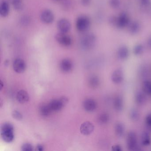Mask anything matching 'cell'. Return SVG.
I'll return each mask as SVG.
<instances>
[{
	"label": "cell",
	"mask_w": 151,
	"mask_h": 151,
	"mask_svg": "<svg viewBox=\"0 0 151 151\" xmlns=\"http://www.w3.org/2000/svg\"><path fill=\"white\" fill-rule=\"evenodd\" d=\"M40 19L44 23L50 24L52 23L54 20V15L51 10L45 9L41 13Z\"/></svg>",
	"instance_id": "cell-7"
},
{
	"label": "cell",
	"mask_w": 151,
	"mask_h": 151,
	"mask_svg": "<svg viewBox=\"0 0 151 151\" xmlns=\"http://www.w3.org/2000/svg\"><path fill=\"white\" fill-rule=\"evenodd\" d=\"M57 26L59 32L62 33H68L71 29L70 22L65 18L60 19L57 23Z\"/></svg>",
	"instance_id": "cell-6"
},
{
	"label": "cell",
	"mask_w": 151,
	"mask_h": 151,
	"mask_svg": "<svg viewBox=\"0 0 151 151\" xmlns=\"http://www.w3.org/2000/svg\"><path fill=\"white\" fill-rule=\"evenodd\" d=\"M114 106L116 111H122L124 108V101L122 97L120 95L116 96L114 100Z\"/></svg>",
	"instance_id": "cell-16"
},
{
	"label": "cell",
	"mask_w": 151,
	"mask_h": 151,
	"mask_svg": "<svg viewBox=\"0 0 151 151\" xmlns=\"http://www.w3.org/2000/svg\"><path fill=\"white\" fill-rule=\"evenodd\" d=\"M129 52L128 47L126 46H122L119 48L117 52L118 58L121 60H125L129 57Z\"/></svg>",
	"instance_id": "cell-17"
},
{
	"label": "cell",
	"mask_w": 151,
	"mask_h": 151,
	"mask_svg": "<svg viewBox=\"0 0 151 151\" xmlns=\"http://www.w3.org/2000/svg\"><path fill=\"white\" fill-rule=\"evenodd\" d=\"M96 38L93 33H87L84 35L80 40V45L84 50L91 49L95 45Z\"/></svg>",
	"instance_id": "cell-2"
},
{
	"label": "cell",
	"mask_w": 151,
	"mask_h": 151,
	"mask_svg": "<svg viewBox=\"0 0 151 151\" xmlns=\"http://www.w3.org/2000/svg\"><path fill=\"white\" fill-rule=\"evenodd\" d=\"M139 30H140V26L137 22H133L130 24L129 27V31L132 34H137L139 32Z\"/></svg>",
	"instance_id": "cell-23"
},
{
	"label": "cell",
	"mask_w": 151,
	"mask_h": 151,
	"mask_svg": "<svg viewBox=\"0 0 151 151\" xmlns=\"http://www.w3.org/2000/svg\"><path fill=\"white\" fill-rule=\"evenodd\" d=\"M25 62L21 59H17L14 61L13 68L14 70L17 73H22L24 72L26 69Z\"/></svg>",
	"instance_id": "cell-9"
},
{
	"label": "cell",
	"mask_w": 151,
	"mask_h": 151,
	"mask_svg": "<svg viewBox=\"0 0 151 151\" xmlns=\"http://www.w3.org/2000/svg\"><path fill=\"white\" fill-rule=\"evenodd\" d=\"M124 131H125V127L123 124L119 122L116 124L115 127V132L117 137H122L124 134Z\"/></svg>",
	"instance_id": "cell-21"
},
{
	"label": "cell",
	"mask_w": 151,
	"mask_h": 151,
	"mask_svg": "<svg viewBox=\"0 0 151 151\" xmlns=\"http://www.w3.org/2000/svg\"><path fill=\"white\" fill-rule=\"evenodd\" d=\"M0 85H1V89H2V88H3V83L1 81V84H0Z\"/></svg>",
	"instance_id": "cell-40"
},
{
	"label": "cell",
	"mask_w": 151,
	"mask_h": 151,
	"mask_svg": "<svg viewBox=\"0 0 151 151\" xmlns=\"http://www.w3.org/2000/svg\"><path fill=\"white\" fill-rule=\"evenodd\" d=\"M97 106L96 101L93 99H87L84 101V108L87 112H93L96 109Z\"/></svg>",
	"instance_id": "cell-11"
},
{
	"label": "cell",
	"mask_w": 151,
	"mask_h": 151,
	"mask_svg": "<svg viewBox=\"0 0 151 151\" xmlns=\"http://www.w3.org/2000/svg\"><path fill=\"white\" fill-rule=\"evenodd\" d=\"M145 122L147 125L151 127V114H148L146 117Z\"/></svg>",
	"instance_id": "cell-33"
},
{
	"label": "cell",
	"mask_w": 151,
	"mask_h": 151,
	"mask_svg": "<svg viewBox=\"0 0 151 151\" xmlns=\"http://www.w3.org/2000/svg\"><path fill=\"white\" fill-rule=\"evenodd\" d=\"M17 99L21 104L26 103L29 99V96L26 91L20 90L17 94Z\"/></svg>",
	"instance_id": "cell-13"
},
{
	"label": "cell",
	"mask_w": 151,
	"mask_h": 151,
	"mask_svg": "<svg viewBox=\"0 0 151 151\" xmlns=\"http://www.w3.org/2000/svg\"><path fill=\"white\" fill-rule=\"evenodd\" d=\"M142 89L145 93L151 95V82L149 81H144L142 85Z\"/></svg>",
	"instance_id": "cell-25"
},
{
	"label": "cell",
	"mask_w": 151,
	"mask_h": 151,
	"mask_svg": "<svg viewBox=\"0 0 151 151\" xmlns=\"http://www.w3.org/2000/svg\"><path fill=\"white\" fill-rule=\"evenodd\" d=\"M56 1H58V0H56Z\"/></svg>",
	"instance_id": "cell-41"
},
{
	"label": "cell",
	"mask_w": 151,
	"mask_h": 151,
	"mask_svg": "<svg viewBox=\"0 0 151 151\" xmlns=\"http://www.w3.org/2000/svg\"><path fill=\"white\" fill-rule=\"evenodd\" d=\"M109 4L111 7L116 9L120 7L121 1L120 0H110Z\"/></svg>",
	"instance_id": "cell-30"
},
{
	"label": "cell",
	"mask_w": 151,
	"mask_h": 151,
	"mask_svg": "<svg viewBox=\"0 0 151 151\" xmlns=\"http://www.w3.org/2000/svg\"><path fill=\"white\" fill-rule=\"evenodd\" d=\"M12 5L14 9L17 11H20L23 8V5L21 0H12Z\"/></svg>",
	"instance_id": "cell-28"
},
{
	"label": "cell",
	"mask_w": 151,
	"mask_h": 151,
	"mask_svg": "<svg viewBox=\"0 0 151 151\" xmlns=\"http://www.w3.org/2000/svg\"><path fill=\"white\" fill-rule=\"evenodd\" d=\"M94 125L91 122H86L80 126V132L84 135H89L94 130Z\"/></svg>",
	"instance_id": "cell-8"
},
{
	"label": "cell",
	"mask_w": 151,
	"mask_h": 151,
	"mask_svg": "<svg viewBox=\"0 0 151 151\" xmlns=\"http://www.w3.org/2000/svg\"><path fill=\"white\" fill-rule=\"evenodd\" d=\"M91 0H81V3L84 6H87L90 5Z\"/></svg>",
	"instance_id": "cell-37"
},
{
	"label": "cell",
	"mask_w": 151,
	"mask_h": 151,
	"mask_svg": "<svg viewBox=\"0 0 151 151\" xmlns=\"http://www.w3.org/2000/svg\"><path fill=\"white\" fill-rule=\"evenodd\" d=\"M124 75L123 70L121 69L116 70L112 73L111 80L115 84H120L123 81Z\"/></svg>",
	"instance_id": "cell-10"
},
{
	"label": "cell",
	"mask_w": 151,
	"mask_h": 151,
	"mask_svg": "<svg viewBox=\"0 0 151 151\" xmlns=\"http://www.w3.org/2000/svg\"><path fill=\"white\" fill-rule=\"evenodd\" d=\"M60 68L64 72H70L72 70L73 67L72 62L68 59L63 60L60 64Z\"/></svg>",
	"instance_id": "cell-14"
},
{
	"label": "cell",
	"mask_w": 151,
	"mask_h": 151,
	"mask_svg": "<svg viewBox=\"0 0 151 151\" xmlns=\"http://www.w3.org/2000/svg\"><path fill=\"white\" fill-rule=\"evenodd\" d=\"M135 101L139 105H142L145 104L146 101V97L144 93L141 92H137L135 94Z\"/></svg>",
	"instance_id": "cell-20"
},
{
	"label": "cell",
	"mask_w": 151,
	"mask_h": 151,
	"mask_svg": "<svg viewBox=\"0 0 151 151\" xmlns=\"http://www.w3.org/2000/svg\"><path fill=\"white\" fill-rule=\"evenodd\" d=\"M1 137L4 141L8 143L12 142L14 139V128L12 124L6 123L1 127Z\"/></svg>",
	"instance_id": "cell-1"
},
{
	"label": "cell",
	"mask_w": 151,
	"mask_h": 151,
	"mask_svg": "<svg viewBox=\"0 0 151 151\" xmlns=\"http://www.w3.org/2000/svg\"><path fill=\"white\" fill-rule=\"evenodd\" d=\"M129 22L128 15L125 13H122L116 19V25L120 28H124L129 24Z\"/></svg>",
	"instance_id": "cell-12"
},
{
	"label": "cell",
	"mask_w": 151,
	"mask_h": 151,
	"mask_svg": "<svg viewBox=\"0 0 151 151\" xmlns=\"http://www.w3.org/2000/svg\"><path fill=\"white\" fill-rule=\"evenodd\" d=\"M91 25L90 18L85 15L78 17L76 22L77 29L80 32H85L88 30Z\"/></svg>",
	"instance_id": "cell-3"
},
{
	"label": "cell",
	"mask_w": 151,
	"mask_h": 151,
	"mask_svg": "<svg viewBox=\"0 0 151 151\" xmlns=\"http://www.w3.org/2000/svg\"><path fill=\"white\" fill-rule=\"evenodd\" d=\"M21 150L22 151H31L33 150V147L29 143H25L22 147Z\"/></svg>",
	"instance_id": "cell-31"
},
{
	"label": "cell",
	"mask_w": 151,
	"mask_h": 151,
	"mask_svg": "<svg viewBox=\"0 0 151 151\" xmlns=\"http://www.w3.org/2000/svg\"><path fill=\"white\" fill-rule=\"evenodd\" d=\"M147 45H148V47L151 48V37H150L147 41Z\"/></svg>",
	"instance_id": "cell-39"
},
{
	"label": "cell",
	"mask_w": 151,
	"mask_h": 151,
	"mask_svg": "<svg viewBox=\"0 0 151 151\" xmlns=\"http://www.w3.org/2000/svg\"><path fill=\"white\" fill-rule=\"evenodd\" d=\"M12 116L14 119L21 121L23 119V116L21 113L17 110H14L12 113Z\"/></svg>",
	"instance_id": "cell-32"
},
{
	"label": "cell",
	"mask_w": 151,
	"mask_h": 151,
	"mask_svg": "<svg viewBox=\"0 0 151 151\" xmlns=\"http://www.w3.org/2000/svg\"><path fill=\"white\" fill-rule=\"evenodd\" d=\"M44 150V147L42 145H38L36 147V150L37 151H43Z\"/></svg>",
	"instance_id": "cell-38"
},
{
	"label": "cell",
	"mask_w": 151,
	"mask_h": 151,
	"mask_svg": "<svg viewBox=\"0 0 151 151\" xmlns=\"http://www.w3.org/2000/svg\"><path fill=\"white\" fill-rule=\"evenodd\" d=\"M144 52V47L141 45H138L134 47L133 53L136 55H140Z\"/></svg>",
	"instance_id": "cell-29"
},
{
	"label": "cell",
	"mask_w": 151,
	"mask_h": 151,
	"mask_svg": "<svg viewBox=\"0 0 151 151\" xmlns=\"http://www.w3.org/2000/svg\"><path fill=\"white\" fill-rule=\"evenodd\" d=\"M52 111H58L62 109L64 105L60 99L52 100L48 104Z\"/></svg>",
	"instance_id": "cell-15"
},
{
	"label": "cell",
	"mask_w": 151,
	"mask_h": 151,
	"mask_svg": "<svg viewBox=\"0 0 151 151\" xmlns=\"http://www.w3.org/2000/svg\"><path fill=\"white\" fill-rule=\"evenodd\" d=\"M141 4L145 7H148L151 4V0H140Z\"/></svg>",
	"instance_id": "cell-35"
},
{
	"label": "cell",
	"mask_w": 151,
	"mask_h": 151,
	"mask_svg": "<svg viewBox=\"0 0 151 151\" xmlns=\"http://www.w3.org/2000/svg\"><path fill=\"white\" fill-rule=\"evenodd\" d=\"M52 112L48 105H44L40 108V113L41 115L44 116H49Z\"/></svg>",
	"instance_id": "cell-26"
},
{
	"label": "cell",
	"mask_w": 151,
	"mask_h": 151,
	"mask_svg": "<svg viewBox=\"0 0 151 151\" xmlns=\"http://www.w3.org/2000/svg\"><path fill=\"white\" fill-rule=\"evenodd\" d=\"M127 147L130 151L136 150L137 147V139L136 133L132 131L130 132L127 134L126 138Z\"/></svg>",
	"instance_id": "cell-5"
},
{
	"label": "cell",
	"mask_w": 151,
	"mask_h": 151,
	"mask_svg": "<svg viewBox=\"0 0 151 151\" xmlns=\"http://www.w3.org/2000/svg\"><path fill=\"white\" fill-rule=\"evenodd\" d=\"M60 99V100L61 101L64 106L68 103V98L67 97H64H64H61Z\"/></svg>",
	"instance_id": "cell-36"
},
{
	"label": "cell",
	"mask_w": 151,
	"mask_h": 151,
	"mask_svg": "<svg viewBox=\"0 0 151 151\" xmlns=\"http://www.w3.org/2000/svg\"><path fill=\"white\" fill-rule=\"evenodd\" d=\"M9 12V7L6 1H2L0 6V15L2 17H6Z\"/></svg>",
	"instance_id": "cell-18"
},
{
	"label": "cell",
	"mask_w": 151,
	"mask_h": 151,
	"mask_svg": "<svg viewBox=\"0 0 151 151\" xmlns=\"http://www.w3.org/2000/svg\"><path fill=\"white\" fill-rule=\"evenodd\" d=\"M141 144L144 146H147L151 144V140L150 135L148 132H144L141 137Z\"/></svg>",
	"instance_id": "cell-22"
},
{
	"label": "cell",
	"mask_w": 151,
	"mask_h": 151,
	"mask_svg": "<svg viewBox=\"0 0 151 151\" xmlns=\"http://www.w3.org/2000/svg\"><path fill=\"white\" fill-rule=\"evenodd\" d=\"M139 114L137 109L135 108H132L131 109L129 112L130 118L134 122L137 121L139 118Z\"/></svg>",
	"instance_id": "cell-27"
},
{
	"label": "cell",
	"mask_w": 151,
	"mask_h": 151,
	"mask_svg": "<svg viewBox=\"0 0 151 151\" xmlns=\"http://www.w3.org/2000/svg\"><path fill=\"white\" fill-rule=\"evenodd\" d=\"M110 116L107 113H103L100 115L98 118V122L101 124H105L109 122Z\"/></svg>",
	"instance_id": "cell-24"
},
{
	"label": "cell",
	"mask_w": 151,
	"mask_h": 151,
	"mask_svg": "<svg viewBox=\"0 0 151 151\" xmlns=\"http://www.w3.org/2000/svg\"><path fill=\"white\" fill-rule=\"evenodd\" d=\"M112 150L113 151H122V147L119 145H115L112 147Z\"/></svg>",
	"instance_id": "cell-34"
},
{
	"label": "cell",
	"mask_w": 151,
	"mask_h": 151,
	"mask_svg": "<svg viewBox=\"0 0 151 151\" xmlns=\"http://www.w3.org/2000/svg\"><path fill=\"white\" fill-rule=\"evenodd\" d=\"M55 39L58 43L64 47H69L72 43L71 37L67 33L59 32L55 35Z\"/></svg>",
	"instance_id": "cell-4"
},
{
	"label": "cell",
	"mask_w": 151,
	"mask_h": 151,
	"mask_svg": "<svg viewBox=\"0 0 151 151\" xmlns=\"http://www.w3.org/2000/svg\"><path fill=\"white\" fill-rule=\"evenodd\" d=\"M89 86L92 88H96L100 85V79L96 75H92L89 77L88 80Z\"/></svg>",
	"instance_id": "cell-19"
}]
</instances>
